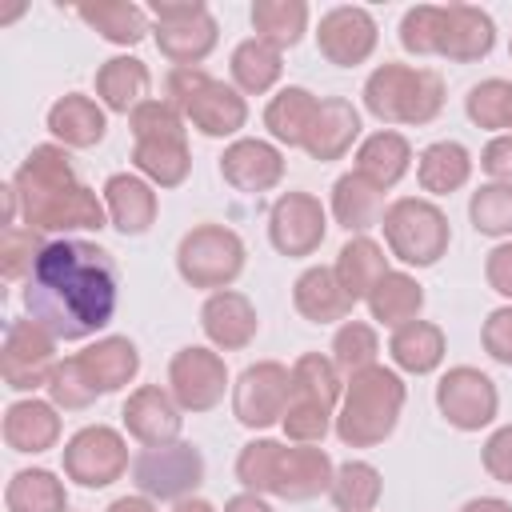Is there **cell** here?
Wrapping results in <instances>:
<instances>
[{
    "instance_id": "obj_57",
    "label": "cell",
    "mask_w": 512,
    "mask_h": 512,
    "mask_svg": "<svg viewBox=\"0 0 512 512\" xmlns=\"http://www.w3.org/2000/svg\"><path fill=\"white\" fill-rule=\"evenodd\" d=\"M508 56H512V44H508Z\"/></svg>"
},
{
    "instance_id": "obj_28",
    "label": "cell",
    "mask_w": 512,
    "mask_h": 512,
    "mask_svg": "<svg viewBox=\"0 0 512 512\" xmlns=\"http://www.w3.org/2000/svg\"><path fill=\"white\" fill-rule=\"evenodd\" d=\"M412 168V144L400 136V132H392V128H380V132H372V136H364L360 140V148H356V176L360 180H368L376 192H388V188H396L400 180H404V172Z\"/></svg>"
},
{
    "instance_id": "obj_31",
    "label": "cell",
    "mask_w": 512,
    "mask_h": 512,
    "mask_svg": "<svg viewBox=\"0 0 512 512\" xmlns=\"http://www.w3.org/2000/svg\"><path fill=\"white\" fill-rule=\"evenodd\" d=\"M48 132L64 148H96L104 140V132H108L104 104H96L84 92H68L48 108Z\"/></svg>"
},
{
    "instance_id": "obj_42",
    "label": "cell",
    "mask_w": 512,
    "mask_h": 512,
    "mask_svg": "<svg viewBox=\"0 0 512 512\" xmlns=\"http://www.w3.org/2000/svg\"><path fill=\"white\" fill-rule=\"evenodd\" d=\"M380 492H384V480L368 460H344L328 488L340 512H372L380 504Z\"/></svg>"
},
{
    "instance_id": "obj_37",
    "label": "cell",
    "mask_w": 512,
    "mask_h": 512,
    "mask_svg": "<svg viewBox=\"0 0 512 512\" xmlns=\"http://www.w3.org/2000/svg\"><path fill=\"white\" fill-rule=\"evenodd\" d=\"M332 268H336V280H340V288L348 292L352 304H356V300H368V292L376 288V280H380L384 272H392L384 248H380L372 236H352V240L340 248V256H336Z\"/></svg>"
},
{
    "instance_id": "obj_24",
    "label": "cell",
    "mask_w": 512,
    "mask_h": 512,
    "mask_svg": "<svg viewBox=\"0 0 512 512\" xmlns=\"http://www.w3.org/2000/svg\"><path fill=\"white\" fill-rule=\"evenodd\" d=\"M104 208L108 224L124 236H144L156 224V188L140 172H112L104 180Z\"/></svg>"
},
{
    "instance_id": "obj_1",
    "label": "cell",
    "mask_w": 512,
    "mask_h": 512,
    "mask_svg": "<svg viewBox=\"0 0 512 512\" xmlns=\"http://www.w3.org/2000/svg\"><path fill=\"white\" fill-rule=\"evenodd\" d=\"M120 272L108 248L76 236L48 240L24 280V308L56 340H88L112 324Z\"/></svg>"
},
{
    "instance_id": "obj_46",
    "label": "cell",
    "mask_w": 512,
    "mask_h": 512,
    "mask_svg": "<svg viewBox=\"0 0 512 512\" xmlns=\"http://www.w3.org/2000/svg\"><path fill=\"white\" fill-rule=\"evenodd\" d=\"M508 92L512 84L492 76V80H480L476 88H468L464 96V112L476 128H488V132H500L504 128V108H508Z\"/></svg>"
},
{
    "instance_id": "obj_2",
    "label": "cell",
    "mask_w": 512,
    "mask_h": 512,
    "mask_svg": "<svg viewBox=\"0 0 512 512\" xmlns=\"http://www.w3.org/2000/svg\"><path fill=\"white\" fill-rule=\"evenodd\" d=\"M16 188V204L24 216V228L32 232H100L108 224V208L104 200L80 184L72 156L64 144H36L24 164L12 176Z\"/></svg>"
},
{
    "instance_id": "obj_55",
    "label": "cell",
    "mask_w": 512,
    "mask_h": 512,
    "mask_svg": "<svg viewBox=\"0 0 512 512\" xmlns=\"http://www.w3.org/2000/svg\"><path fill=\"white\" fill-rule=\"evenodd\" d=\"M172 512H216L208 500H200V496H188V500H180V504H172Z\"/></svg>"
},
{
    "instance_id": "obj_10",
    "label": "cell",
    "mask_w": 512,
    "mask_h": 512,
    "mask_svg": "<svg viewBox=\"0 0 512 512\" xmlns=\"http://www.w3.org/2000/svg\"><path fill=\"white\" fill-rule=\"evenodd\" d=\"M244 240L224 224H196L180 236L176 248V272L184 284L212 292H224L244 272Z\"/></svg>"
},
{
    "instance_id": "obj_43",
    "label": "cell",
    "mask_w": 512,
    "mask_h": 512,
    "mask_svg": "<svg viewBox=\"0 0 512 512\" xmlns=\"http://www.w3.org/2000/svg\"><path fill=\"white\" fill-rule=\"evenodd\" d=\"M376 356H380V340H376V328L372 324L344 320L336 328V336H332V364H336V372L344 380L356 376V372H364V368H372Z\"/></svg>"
},
{
    "instance_id": "obj_39",
    "label": "cell",
    "mask_w": 512,
    "mask_h": 512,
    "mask_svg": "<svg viewBox=\"0 0 512 512\" xmlns=\"http://www.w3.org/2000/svg\"><path fill=\"white\" fill-rule=\"evenodd\" d=\"M228 72H232V84L248 96H264L268 88H276L280 72H284V60H280V48L248 36L232 48V60H228Z\"/></svg>"
},
{
    "instance_id": "obj_23",
    "label": "cell",
    "mask_w": 512,
    "mask_h": 512,
    "mask_svg": "<svg viewBox=\"0 0 512 512\" xmlns=\"http://www.w3.org/2000/svg\"><path fill=\"white\" fill-rule=\"evenodd\" d=\"M200 328L204 336L212 340V348L220 352H240L256 340L260 332V316L252 308V300L236 288H224V292H212L200 308Z\"/></svg>"
},
{
    "instance_id": "obj_3",
    "label": "cell",
    "mask_w": 512,
    "mask_h": 512,
    "mask_svg": "<svg viewBox=\"0 0 512 512\" xmlns=\"http://www.w3.org/2000/svg\"><path fill=\"white\" fill-rule=\"evenodd\" d=\"M336 464L320 444H284L272 436L248 440L236 456V480L244 492L280 496V500H312L332 488Z\"/></svg>"
},
{
    "instance_id": "obj_53",
    "label": "cell",
    "mask_w": 512,
    "mask_h": 512,
    "mask_svg": "<svg viewBox=\"0 0 512 512\" xmlns=\"http://www.w3.org/2000/svg\"><path fill=\"white\" fill-rule=\"evenodd\" d=\"M108 512H156V500H148V496H120V500H112L108 504Z\"/></svg>"
},
{
    "instance_id": "obj_52",
    "label": "cell",
    "mask_w": 512,
    "mask_h": 512,
    "mask_svg": "<svg viewBox=\"0 0 512 512\" xmlns=\"http://www.w3.org/2000/svg\"><path fill=\"white\" fill-rule=\"evenodd\" d=\"M224 512H272V504H268L264 496H256V492H236V496L224 504Z\"/></svg>"
},
{
    "instance_id": "obj_5",
    "label": "cell",
    "mask_w": 512,
    "mask_h": 512,
    "mask_svg": "<svg viewBox=\"0 0 512 512\" xmlns=\"http://www.w3.org/2000/svg\"><path fill=\"white\" fill-rule=\"evenodd\" d=\"M404 396H408V388H404L396 368L372 364V368L348 376L340 408H336V436H340V444H348V448H376V444H384L396 432V424H400Z\"/></svg>"
},
{
    "instance_id": "obj_15",
    "label": "cell",
    "mask_w": 512,
    "mask_h": 512,
    "mask_svg": "<svg viewBox=\"0 0 512 512\" xmlns=\"http://www.w3.org/2000/svg\"><path fill=\"white\" fill-rule=\"evenodd\" d=\"M128 472V444L112 424H84L64 444V476L80 488H108Z\"/></svg>"
},
{
    "instance_id": "obj_48",
    "label": "cell",
    "mask_w": 512,
    "mask_h": 512,
    "mask_svg": "<svg viewBox=\"0 0 512 512\" xmlns=\"http://www.w3.org/2000/svg\"><path fill=\"white\" fill-rule=\"evenodd\" d=\"M480 344H484V352L496 364H508L512 368V304L488 312V320L480 328Z\"/></svg>"
},
{
    "instance_id": "obj_34",
    "label": "cell",
    "mask_w": 512,
    "mask_h": 512,
    "mask_svg": "<svg viewBox=\"0 0 512 512\" xmlns=\"http://www.w3.org/2000/svg\"><path fill=\"white\" fill-rule=\"evenodd\" d=\"M316 108H320V100H316L308 88L288 84V88H280V92L268 100V108H264V128H268V136H272L276 144L304 148L308 128H312V120H316Z\"/></svg>"
},
{
    "instance_id": "obj_16",
    "label": "cell",
    "mask_w": 512,
    "mask_h": 512,
    "mask_svg": "<svg viewBox=\"0 0 512 512\" xmlns=\"http://www.w3.org/2000/svg\"><path fill=\"white\" fill-rule=\"evenodd\" d=\"M56 336H48L36 320H12L4 332V356L0 372L12 392H36L48 388V376L56 368Z\"/></svg>"
},
{
    "instance_id": "obj_33",
    "label": "cell",
    "mask_w": 512,
    "mask_h": 512,
    "mask_svg": "<svg viewBox=\"0 0 512 512\" xmlns=\"http://www.w3.org/2000/svg\"><path fill=\"white\" fill-rule=\"evenodd\" d=\"M444 328L432 324V320H408L404 328L392 332L388 340V356L400 372H412V376H428L444 364Z\"/></svg>"
},
{
    "instance_id": "obj_47",
    "label": "cell",
    "mask_w": 512,
    "mask_h": 512,
    "mask_svg": "<svg viewBox=\"0 0 512 512\" xmlns=\"http://www.w3.org/2000/svg\"><path fill=\"white\" fill-rule=\"evenodd\" d=\"M48 400H52L56 408H64V412H80V408H88V404L96 400V388H92L88 376L80 372L76 356H64V360L52 368V376H48Z\"/></svg>"
},
{
    "instance_id": "obj_41",
    "label": "cell",
    "mask_w": 512,
    "mask_h": 512,
    "mask_svg": "<svg viewBox=\"0 0 512 512\" xmlns=\"http://www.w3.org/2000/svg\"><path fill=\"white\" fill-rule=\"evenodd\" d=\"M252 28H256V40L284 52L300 44V36L308 32V4L304 0H256Z\"/></svg>"
},
{
    "instance_id": "obj_49",
    "label": "cell",
    "mask_w": 512,
    "mask_h": 512,
    "mask_svg": "<svg viewBox=\"0 0 512 512\" xmlns=\"http://www.w3.org/2000/svg\"><path fill=\"white\" fill-rule=\"evenodd\" d=\"M480 460H484V472H488L492 480L512 484V424H500V428L484 440Z\"/></svg>"
},
{
    "instance_id": "obj_4",
    "label": "cell",
    "mask_w": 512,
    "mask_h": 512,
    "mask_svg": "<svg viewBox=\"0 0 512 512\" xmlns=\"http://www.w3.org/2000/svg\"><path fill=\"white\" fill-rule=\"evenodd\" d=\"M496 44V24L476 4H416L400 16V48L412 56H444L452 64L484 60Z\"/></svg>"
},
{
    "instance_id": "obj_21",
    "label": "cell",
    "mask_w": 512,
    "mask_h": 512,
    "mask_svg": "<svg viewBox=\"0 0 512 512\" xmlns=\"http://www.w3.org/2000/svg\"><path fill=\"white\" fill-rule=\"evenodd\" d=\"M120 416H124L128 436L140 440L144 448L172 444V440H180V428H184V408L160 384H140L136 392H128Z\"/></svg>"
},
{
    "instance_id": "obj_40",
    "label": "cell",
    "mask_w": 512,
    "mask_h": 512,
    "mask_svg": "<svg viewBox=\"0 0 512 512\" xmlns=\"http://www.w3.org/2000/svg\"><path fill=\"white\" fill-rule=\"evenodd\" d=\"M4 508L8 512H64L68 508L64 480L48 468H20L4 488Z\"/></svg>"
},
{
    "instance_id": "obj_51",
    "label": "cell",
    "mask_w": 512,
    "mask_h": 512,
    "mask_svg": "<svg viewBox=\"0 0 512 512\" xmlns=\"http://www.w3.org/2000/svg\"><path fill=\"white\" fill-rule=\"evenodd\" d=\"M484 280L492 292H500L504 300H512V240H500L488 260H484Z\"/></svg>"
},
{
    "instance_id": "obj_18",
    "label": "cell",
    "mask_w": 512,
    "mask_h": 512,
    "mask_svg": "<svg viewBox=\"0 0 512 512\" xmlns=\"http://www.w3.org/2000/svg\"><path fill=\"white\" fill-rule=\"evenodd\" d=\"M328 236V212L312 192H280L268 212V240L280 256H312Z\"/></svg>"
},
{
    "instance_id": "obj_13",
    "label": "cell",
    "mask_w": 512,
    "mask_h": 512,
    "mask_svg": "<svg viewBox=\"0 0 512 512\" xmlns=\"http://www.w3.org/2000/svg\"><path fill=\"white\" fill-rule=\"evenodd\" d=\"M288 396H292V368H284L280 360H256L232 384V416L244 428L264 432L284 420Z\"/></svg>"
},
{
    "instance_id": "obj_29",
    "label": "cell",
    "mask_w": 512,
    "mask_h": 512,
    "mask_svg": "<svg viewBox=\"0 0 512 512\" xmlns=\"http://www.w3.org/2000/svg\"><path fill=\"white\" fill-rule=\"evenodd\" d=\"M292 304L312 324H336V320H348V312H352V300L340 288L336 268H328V264H312V268H304L296 276Z\"/></svg>"
},
{
    "instance_id": "obj_11",
    "label": "cell",
    "mask_w": 512,
    "mask_h": 512,
    "mask_svg": "<svg viewBox=\"0 0 512 512\" xmlns=\"http://www.w3.org/2000/svg\"><path fill=\"white\" fill-rule=\"evenodd\" d=\"M152 36L160 56L172 60V68H200V60L212 56L220 28L204 0H152Z\"/></svg>"
},
{
    "instance_id": "obj_12",
    "label": "cell",
    "mask_w": 512,
    "mask_h": 512,
    "mask_svg": "<svg viewBox=\"0 0 512 512\" xmlns=\"http://www.w3.org/2000/svg\"><path fill=\"white\" fill-rule=\"evenodd\" d=\"M132 480L140 488V496L148 500H188L200 480H204V456L196 444H184V440H172V444H156V448H144L136 460H132Z\"/></svg>"
},
{
    "instance_id": "obj_26",
    "label": "cell",
    "mask_w": 512,
    "mask_h": 512,
    "mask_svg": "<svg viewBox=\"0 0 512 512\" xmlns=\"http://www.w3.org/2000/svg\"><path fill=\"white\" fill-rule=\"evenodd\" d=\"M356 140H360V112H356V104L344 100V96H324L320 108H316V120L308 128L304 152L312 160L328 164V160H340Z\"/></svg>"
},
{
    "instance_id": "obj_7",
    "label": "cell",
    "mask_w": 512,
    "mask_h": 512,
    "mask_svg": "<svg viewBox=\"0 0 512 512\" xmlns=\"http://www.w3.org/2000/svg\"><path fill=\"white\" fill-rule=\"evenodd\" d=\"M364 108L380 124H428L444 108V80L432 68L380 64L364 80Z\"/></svg>"
},
{
    "instance_id": "obj_25",
    "label": "cell",
    "mask_w": 512,
    "mask_h": 512,
    "mask_svg": "<svg viewBox=\"0 0 512 512\" xmlns=\"http://www.w3.org/2000/svg\"><path fill=\"white\" fill-rule=\"evenodd\" d=\"M76 364L88 376V384L96 388V396H108V392H120L124 384L136 380L140 352H136V344L128 336H100L96 344L76 352Z\"/></svg>"
},
{
    "instance_id": "obj_27",
    "label": "cell",
    "mask_w": 512,
    "mask_h": 512,
    "mask_svg": "<svg viewBox=\"0 0 512 512\" xmlns=\"http://www.w3.org/2000/svg\"><path fill=\"white\" fill-rule=\"evenodd\" d=\"M60 408L52 400H36V396H24V400H12L4 408V444L12 452H48L56 448L60 440Z\"/></svg>"
},
{
    "instance_id": "obj_44",
    "label": "cell",
    "mask_w": 512,
    "mask_h": 512,
    "mask_svg": "<svg viewBox=\"0 0 512 512\" xmlns=\"http://www.w3.org/2000/svg\"><path fill=\"white\" fill-rule=\"evenodd\" d=\"M468 220L480 236H512V184H480L468 200Z\"/></svg>"
},
{
    "instance_id": "obj_9",
    "label": "cell",
    "mask_w": 512,
    "mask_h": 512,
    "mask_svg": "<svg viewBox=\"0 0 512 512\" xmlns=\"http://www.w3.org/2000/svg\"><path fill=\"white\" fill-rule=\"evenodd\" d=\"M380 228H384L388 252L408 268H432L452 244L448 216L440 212V204H432L424 196L392 200L380 216Z\"/></svg>"
},
{
    "instance_id": "obj_6",
    "label": "cell",
    "mask_w": 512,
    "mask_h": 512,
    "mask_svg": "<svg viewBox=\"0 0 512 512\" xmlns=\"http://www.w3.org/2000/svg\"><path fill=\"white\" fill-rule=\"evenodd\" d=\"M132 164L152 188H180L192 172L184 116L164 100H144L132 116Z\"/></svg>"
},
{
    "instance_id": "obj_22",
    "label": "cell",
    "mask_w": 512,
    "mask_h": 512,
    "mask_svg": "<svg viewBox=\"0 0 512 512\" xmlns=\"http://www.w3.org/2000/svg\"><path fill=\"white\" fill-rule=\"evenodd\" d=\"M220 176L236 188V192H268L284 180V152L272 140H256V136H240L224 148L220 156Z\"/></svg>"
},
{
    "instance_id": "obj_45",
    "label": "cell",
    "mask_w": 512,
    "mask_h": 512,
    "mask_svg": "<svg viewBox=\"0 0 512 512\" xmlns=\"http://www.w3.org/2000/svg\"><path fill=\"white\" fill-rule=\"evenodd\" d=\"M48 240H40V232L24 228V224H8L4 236H0V272L8 280H28L36 256L44 252Z\"/></svg>"
},
{
    "instance_id": "obj_38",
    "label": "cell",
    "mask_w": 512,
    "mask_h": 512,
    "mask_svg": "<svg viewBox=\"0 0 512 512\" xmlns=\"http://www.w3.org/2000/svg\"><path fill=\"white\" fill-rule=\"evenodd\" d=\"M332 216L340 228L364 236L372 224H380L384 216V192H376L368 180H360L356 172H344L332 184Z\"/></svg>"
},
{
    "instance_id": "obj_17",
    "label": "cell",
    "mask_w": 512,
    "mask_h": 512,
    "mask_svg": "<svg viewBox=\"0 0 512 512\" xmlns=\"http://www.w3.org/2000/svg\"><path fill=\"white\" fill-rule=\"evenodd\" d=\"M228 388V364L216 348L188 344L168 360V392L184 412H208L224 400Z\"/></svg>"
},
{
    "instance_id": "obj_20",
    "label": "cell",
    "mask_w": 512,
    "mask_h": 512,
    "mask_svg": "<svg viewBox=\"0 0 512 512\" xmlns=\"http://www.w3.org/2000/svg\"><path fill=\"white\" fill-rule=\"evenodd\" d=\"M180 116L192 128H200L204 136L224 140V136H236L248 124V104H244V92L240 88H232V84L200 72L192 96L180 104Z\"/></svg>"
},
{
    "instance_id": "obj_19",
    "label": "cell",
    "mask_w": 512,
    "mask_h": 512,
    "mask_svg": "<svg viewBox=\"0 0 512 512\" xmlns=\"http://www.w3.org/2000/svg\"><path fill=\"white\" fill-rule=\"evenodd\" d=\"M376 40H380V28H376L372 12L368 8H356V4L328 8L320 16V28H316V48L336 68L364 64L376 52Z\"/></svg>"
},
{
    "instance_id": "obj_36",
    "label": "cell",
    "mask_w": 512,
    "mask_h": 512,
    "mask_svg": "<svg viewBox=\"0 0 512 512\" xmlns=\"http://www.w3.org/2000/svg\"><path fill=\"white\" fill-rule=\"evenodd\" d=\"M76 16H80L88 28H96L108 44H120V48H132V44H140V40L152 32L148 8L128 4V0H96V4H80Z\"/></svg>"
},
{
    "instance_id": "obj_30",
    "label": "cell",
    "mask_w": 512,
    "mask_h": 512,
    "mask_svg": "<svg viewBox=\"0 0 512 512\" xmlns=\"http://www.w3.org/2000/svg\"><path fill=\"white\" fill-rule=\"evenodd\" d=\"M148 88H152V72H148V64L136 60V56H112V60H104V64L96 68V100H100L108 112L132 116L144 100H152Z\"/></svg>"
},
{
    "instance_id": "obj_35",
    "label": "cell",
    "mask_w": 512,
    "mask_h": 512,
    "mask_svg": "<svg viewBox=\"0 0 512 512\" xmlns=\"http://www.w3.org/2000/svg\"><path fill=\"white\" fill-rule=\"evenodd\" d=\"M368 312L376 324L384 328H404L408 320H420V308H424V288L412 272H384L376 280V288L368 292Z\"/></svg>"
},
{
    "instance_id": "obj_32",
    "label": "cell",
    "mask_w": 512,
    "mask_h": 512,
    "mask_svg": "<svg viewBox=\"0 0 512 512\" xmlns=\"http://www.w3.org/2000/svg\"><path fill=\"white\" fill-rule=\"evenodd\" d=\"M416 180L428 196H452L472 180V152L460 140H432L416 156Z\"/></svg>"
},
{
    "instance_id": "obj_50",
    "label": "cell",
    "mask_w": 512,
    "mask_h": 512,
    "mask_svg": "<svg viewBox=\"0 0 512 512\" xmlns=\"http://www.w3.org/2000/svg\"><path fill=\"white\" fill-rule=\"evenodd\" d=\"M480 168L496 180V184H512V132L492 136L480 152Z\"/></svg>"
},
{
    "instance_id": "obj_56",
    "label": "cell",
    "mask_w": 512,
    "mask_h": 512,
    "mask_svg": "<svg viewBox=\"0 0 512 512\" xmlns=\"http://www.w3.org/2000/svg\"><path fill=\"white\" fill-rule=\"evenodd\" d=\"M504 128H512V92H508V108H504Z\"/></svg>"
},
{
    "instance_id": "obj_54",
    "label": "cell",
    "mask_w": 512,
    "mask_h": 512,
    "mask_svg": "<svg viewBox=\"0 0 512 512\" xmlns=\"http://www.w3.org/2000/svg\"><path fill=\"white\" fill-rule=\"evenodd\" d=\"M460 512H512V504L500 500V496H476V500H468Z\"/></svg>"
},
{
    "instance_id": "obj_8",
    "label": "cell",
    "mask_w": 512,
    "mask_h": 512,
    "mask_svg": "<svg viewBox=\"0 0 512 512\" xmlns=\"http://www.w3.org/2000/svg\"><path fill=\"white\" fill-rule=\"evenodd\" d=\"M340 396H344V384H340V372H336L332 356L304 352L292 364V396H288V408H284V420H280L284 436L292 444H320L328 424L336 420Z\"/></svg>"
},
{
    "instance_id": "obj_14",
    "label": "cell",
    "mask_w": 512,
    "mask_h": 512,
    "mask_svg": "<svg viewBox=\"0 0 512 512\" xmlns=\"http://www.w3.org/2000/svg\"><path fill=\"white\" fill-rule=\"evenodd\" d=\"M436 408L456 432H480L500 412L496 380L472 364H456L436 380Z\"/></svg>"
}]
</instances>
